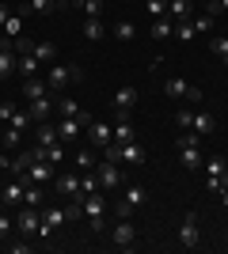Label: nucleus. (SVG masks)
Wrapping results in <instances>:
<instances>
[{
  "instance_id": "obj_1",
  "label": "nucleus",
  "mask_w": 228,
  "mask_h": 254,
  "mask_svg": "<svg viewBox=\"0 0 228 254\" xmlns=\"http://www.w3.org/2000/svg\"><path fill=\"white\" fill-rule=\"evenodd\" d=\"M80 80H84V64H54V68L46 72L50 91H65V87L80 84Z\"/></svg>"
},
{
  "instance_id": "obj_2",
  "label": "nucleus",
  "mask_w": 228,
  "mask_h": 254,
  "mask_svg": "<svg viewBox=\"0 0 228 254\" xmlns=\"http://www.w3.org/2000/svg\"><path fill=\"white\" fill-rule=\"evenodd\" d=\"M103 212H107V193H84V216L91 220V232H103Z\"/></svg>"
},
{
  "instance_id": "obj_3",
  "label": "nucleus",
  "mask_w": 228,
  "mask_h": 254,
  "mask_svg": "<svg viewBox=\"0 0 228 254\" xmlns=\"http://www.w3.org/2000/svg\"><path fill=\"white\" fill-rule=\"evenodd\" d=\"M99 190L103 193H110V190H118L122 182H126V175H122V163H110V159H103V163H99Z\"/></svg>"
},
{
  "instance_id": "obj_4",
  "label": "nucleus",
  "mask_w": 228,
  "mask_h": 254,
  "mask_svg": "<svg viewBox=\"0 0 228 254\" xmlns=\"http://www.w3.org/2000/svg\"><path fill=\"white\" fill-rule=\"evenodd\" d=\"M202 243V228H198V212H183V224H179V247L194 251Z\"/></svg>"
},
{
  "instance_id": "obj_5",
  "label": "nucleus",
  "mask_w": 228,
  "mask_h": 254,
  "mask_svg": "<svg viewBox=\"0 0 228 254\" xmlns=\"http://www.w3.org/2000/svg\"><path fill=\"white\" fill-rule=\"evenodd\" d=\"M145 201H149V193H145V186H130V190H126V197L118 201V216H126V220H130V216H133L137 209H141Z\"/></svg>"
},
{
  "instance_id": "obj_6",
  "label": "nucleus",
  "mask_w": 228,
  "mask_h": 254,
  "mask_svg": "<svg viewBox=\"0 0 228 254\" xmlns=\"http://www.w3.org/2000/svg\"><path fill=\"white\" fill-rule=\"evenodd\" d=\"M163 91L171 99H190V103H202V91H198L194 84H186V80H179V76H171L167 84H163Z\"/></svg>"
},
{
  "instance_id": "obj_7",
  "label": "nucleus",
  "mask_w": 228,
  "mask_h": 254,
  "mask_svg": "<svg viewBox=\"0 0 228 254\" xmlns=\"http://www.w3.org/2000/svg\"><path fill=\"white\" fill-rule=\"evenodd\" d=\"M110 239H114V247H118V251H133L137 232H133V224L126 220V216H118V224H114V235H110Z\"/></svg>"
},
{
  "instance_id": "obj_8",
  "label": "nucleus",
  "mask_w": 228,
  "mask_h": 254,
  "mask_svg": "<svg viewBox=\"0 0 228 254\" xmlns=\"http://www.w3.org/2000/svg\"><path fill=\"white\" fill-rule=\"evenodd\" d=\"M118 163H130V167H145V148L137 140H126L118 144Z\"/></svg>"
},
{
  "instance_id": "obj_9",
  "label": "nucleus",
  "mask_w": 228,
  "mask_h": 254,
  "mask_svg": "<svg viewBox=\"0 0 228 254\" xmlns=\"http://www.w3.org/2000/svg\"><path fill=\"white\" fill-rule=\"evenodd\" d=\"M87 137H91L95 148H107L110 140H114V129H110L107 122H95V118H91V122H87Z\"/></svg>"
},
{
  "instance_id": "obj_10",
  "label": "nucleus",
  "mask_w": 228,
  "mask_h": 254,
  "mask_svg": "<svg viewBox=\"0 0 228 254\" xmlns=\"http://www.w3.org/2000/svg\"><path fill=\"white\" fill-rule=\"evenodd\" d=\"M65 224V209H42V224H38V235H54L57 228Z\"/></svg>"
},
{
  "instance_id": "obj_11",
  "label": "nucleus",
  "mask_w": 228,
  "mask_h": 254,
  "mask_svg": "<svg viewBox=\"0 0 228 254\" xmlns=\"http://www.w3.org/2000/svg\"><path fill=\"white\" fill-rule=\"evenodd\" d=\"M133 103H137V87H118V91H114V110H118V118H130Z\"/></svg>"
},
{
  "instance_id": "obj_12",
  "label": "nucleus",
  "mask_w": 228,
  "mask_h": 254,
  "mask_svg": "<svg viewBox=\"0 0 228 254\" xmlns=\"http://www.w3.org/2000/svg\"><path fill=\"white\" fill-rule=\"evenodd\" d=\"M15 61H19V57L11 53V38H4V42H0V80H8V76L15 72Z\"/></svg>"
},
{
  "instance_id": "obj_13",
  "label": "nucleus",
  "mask_w": 228,
  "mask_h": 254,
  "mask_svg": "<svg viewBox=\"0 0 228 254\" xmlns=\"http://www.w3.org/2000/svg\"><path fill=\"white\" fill-rule=\"evenodd\" d=\"M38 224H42V209H31V205H27V212H19L15 228H19L23 235H31V232H38Z\"/></svg>"
},
{
  "instance_id": "obj_14",
  "label": "nucleus",
  "mask_w": 228,
  "mask_h": 254,
  "mask_svg": "<svg viewBox=\"0 0 228 254\" xmlns=\"http://www.w3.org/2000/svg\"><path fill=\"white\" fill-rule=\"evenodd\" d=\"M19 179L23 182H50V179H54V163H31Z\"/></svg>"
},
{
  "instance_id": "obj_15",
  "label": "nucleus",
  "mask_w": 228,
  "mask_h": 254,
  "mask_svg": "<svg viewBox=\"0 0 228 254\" xmlns=\"http://www.w3.org/2000/svg\"><path fill=\"white\" fill-rule=\"evenodd\" d=\"M167 15H171L175 23L194 19V0H167Z\"/></svg>"
},
{
  "instance_id": "obj_16",
  "label": "nucleus",
  "mask_w": 228,
  "mask_h": 254,
  "mask_svg": "<svg viewBox=\"0 0 228 254\" xmlns=\"http://www.w3.org/2000/svg\"><path fill=\"white\" fill-rule=\"evenodd\" d=\"M54 193H61V197L80 193V175H57L54 179Z\"/></svg>"
},
{
  "instance_id": "obj_17",
  "label": "nucleus",
  "mask_w": 228,
  "mask_h": 254,
  "mask_svg": "<svg viewBox=\"0 0 228 254\" xmlns=\"http://www.w3.org/2000/svg\"><path fill=\"white\" fill-rule=\"evenodd\" d=\"M198 148H202V144H186V148H179V159H183V167H186V171H198L202 163H206Z\"/></svg>"
},
{
  "instance_id": "obj_18",
  "label": "nucleus",
  "mask_w": 228,
  "mask_h": 254,
  "mask_svg": "<svg viewBox=\"0 0 228 254\" xmlns=\"http://www.w3.org/2000/svg\"><path fill=\"white\" fill-rule=\"evenodd\" d=\"M27 114H31L34 118V122H46V118H50V114H54V103H50V99H31V106H27Z\"/></svg>"
},
{
  "instance_id": "obj_19",
  "label": "nucleus",
  "mask_w": 228,
  "mask_h": 254,
  "mask_svg": "<svg viewBox=\"0 0 228 254\" xmlns=\"http://www.w3.org/2000/svg\"><path fill=\"white\" fill-rule=\"evenodd\" d=\"M23 190H27V182H8V186H4V193H0V201L4 205H23Z\"/></svg>"
},
{
  "instance_id": "obj_20",
  "label": "nucleus",
  "mask_w": 228,
  "mask_h": 254,
  "mask_svg": "<svg viewBox=\"0 0 228 254\" xmlns=\"http://www.w3.org/2000/svg\"><path fill=\"white\" fill-rule=\"evenodd\" d=\"M198 133V137H209V133H213V129H217V122H213V114H209V110H198L194 114V126H190Z\"/></svg>"
},
{
  "instance_id": "obj_21",
  "label": "nucleus",
  "mask_w": 228,
  "mask_h": 254,
  "mask_svg": "<svg viewBox=\"0 0 228 254\" xmlns=\"http://www.w3.org/2000/svg\"><path fill=\"white\" fill-rule=\"evenodd\" d=\"M46 91H50V84H46V80H38V76L23 80V95H27V103H31V99H42Z\"/></svg>"
},
{
  "instance_id": "obj_22",
  "label": "nucleus",
  "mask_w": 228,
  "mask_h": 254,
  "mask_svg": "<svg viewBox=\"0 0 228 254\" xmlns=\"http://www.w3.org/2000/svg\"><path fill=\"white\" fill-rule=\"evenodd\" d=\"M15 72H19L23 80H31V76L38 72V57H34V53H19V61H15Z\"/></svg>"
},
{
  "instance_id": "obj_23",
  "label": "nucleus",
  "mask_w": 228,
  "mask_h": 254,
  "mask_svg": "<svg viewBox=\"0 0 228 254\" xmlns=\"http://www.w3.org/2000/svg\"><path fill=\"white\" fill-rule=\"evenodd\" d=\"M126 140H137V129H133L130 118H118V126H114V144H126Z\"/></svg>"
},
{
  "instance_id": "obj_24",
  "label": "nucleus",
  "mask_w": 228,
  "mask_h": 254,
  "mask_svg": "<svg viewBox=\"0 0 228 254\" xmlns=\"http://www.w3.org/2000/svg\"><path fill=\"white\" fill-rule=\"evenodd\" d=\"M152 38H167V34H175V19L171 15H156V23H152Z\"/></svg>"
},
{
  "instance_id": "obj_25",
  "label": "nucleus",
  "mask_w": 228,
  "mask_h": 254,
  "mask_svg": "<svg viewBox=\"0 0 228 254\" xmlns=\"http://www.w3.org/2000/svg\"><path fill=\"white\" fill-rule=\"evenodd\" d=\"M38 144H46V148H54V144H61V137H57V126L42 122V126H38Z\"/></svg>"
},
{
  "instance_id": "obj_26",
  "label": "nucleus",
  "mask_w": 228,
  "mask_h": 254,
  "mask_svg": "<svg viewBox=\"0 0 228 254\" xmlns=\"http://www.w3.org/2000/svg\"><path fill=\"white\" fill-rule=\"evenodd\" d=\"M57 114H61V118H80L84 110L76 106V99H73V95H61V99H57Z\"/></svg>"
},
{
  "instance_id": "obj_27",
  "label": "nucleus",
  "mask_w": 228,
  "mask_h": 254,
  "mask_svg": "<svg viewBox=\"0 0 228 254\" xmlns=\"http://www.w3.org/2000/svg\"><path fill=\"white\" fill-rule=\"evenodd\" d=\"M23 205L42 209V190H38V182H27V190H23Z\"/></svg>"
},
{
  "instance_id": "obj_28",
  "label": "nucleus",
  "mask_w": 228,
  "mask_h": 254,
  "mask_svg": "<svg viewBox=\"0 0 228 254\" xmlns=\"http://www.w3.org/2000/svg\"><path fill=\"white\" fill-rule=\"evenodd\" d=\"M114 38H118V42H133V38H137V27H133L130 19L114 23Z\"/></svg>"
},
{
  "instance_id": "obj_29",
  "label": "nucleus",
  "mask_w": 228,
  "mask_h": 254,
  "mask_svg": "<svg viewBox=\"0 0 228 254\" xmlns=\"http://www.w3.org/2000/svg\"><path fill=\"white\" fill-rule=\"evenodd\" d=\"M19 27H23V15H19V11H11V15H8V23H4V27H0V31H4V38H19Z\"/></svg>"
},
{
  "instance_id": "obj_30",
  "label": "nucleus",
  "mask_w": 228,
  "mask_h": 254,
  "mask_svg": "<svg viewBox=\"0 0 228 254\" xmlns=\"http://www.w3.org/2000/svg\"><path fill=\"white\" fill-rule=\"evenodd\" d=\"M103 34H107V27H103V19H87V23H84V38H87V42H99Z\"/></svg>"
},
{
  "instance_id": "obj_31",
  "label": "nucleus",
  "mask_w": 228,
  "mask_h": 254,
  "mask_svg": "<svg viewBox=\"0 0 228 254\" xmlns=\"http://www.w3.org/2000/svg\"><path fill=\"white\" fill-rule=\"evenodd\" d=\"M209 50H213L221 61L228 64V34H213V38H209Z\"/></svg>"
},
{
  "instance_id": "obj_32",
  "label": "nucleus",
  "mask_w": 228,
  "mask_h": 254,
  "mask_svg": "<svg viewBox=\"0 0 228 254\" xmlns=\"http://www.w3.org/2000/svg\"><path fill=\"white\" fill-rule=\"evenodd\" d=\"M34 57H38V61H54L57 57V50H54V42H34Z\"/></svg>"
},
{
  "instance_id": "obj_33",
  "label": "nucleus",
  "mask_w": 228,
  "mask_h": 254,
  "mask_svg": "<svg viewBox=\"0 0 228 254\" xmlns=\"http://www.w3.org/2000/svg\"><path fill=\"white\" fill-rule=\"evenodd\" d=\"M194 23L190 19H183V23H175V38H179V42H190V38H194Z\"/></svg>"
},
{
  "instance_id": "obj_34",
  "label": "nucleus",
  "mask_w": 228,
  "mask_h": 254,
  "mask_svg": "<svg viewBox=\"0 0 228 254\" xmlns=\"http://www.w3.org/2000/svg\"><path fill=\"white\" fill-rule=\"evenodd\" d=\"M27 8H31V11H38V15H50L54 8H61V0H31Z\"/></svg>"
},
{
  "instance_id": "obj_35",
  "label": "nucleus",
  "mask_w": 228,
  "mask_h": 254,
  "mask_svg": "<svg viewBox=\"0 0 228 254\" xmlns=\"http://www.w3.org/2000/svg\"><path fill=\"white\" fill-rule=\"evenodd\" d=\"M80 8H84L87 19H99L103 15V0H80Z\"/></svg>"
},
{
  "instance_id": "obj_36",
  "label": "nucleus",
  "mask_w": 228,
  "mask_h": 254,
  "mask_svg": "<svg viewBox=\"0 0 228 254\" xmlns=\"http://www.w3.org/2000/svg\"><path fill=\"white\" fill-rule=\"evenodd\" d=\"M31 122H34V118L27 114V110H15V114H11V122H8V126H11V129H19V133H23V129L31 126Z\"/></svg>"
},
{
  "instance_id": "obj_37",
  "label": "nucleus",
  "mask_w": 228,
  "mask_h": 254,
  "mask_svg": "<svg viewBox=\"0 0 228 254\" xmlns=\"http://www.w3.org/2000/svg\"><path fill=\"white\" fill-rule=\"evenodd\" d=\"M95 190H99V175L84 171V179H80V193H95Z\"/></svg>"
},
{
  "instance_id": "obj_38",
  "label": "nucleus",
  "mask_w": 228,
  "mask_h": 254,
  "mask_svg": "<svg viewBox=\"0 0 228 254\" xmlns=\"http://www.w3.org/2000/svg\"><path fill=\"white\" fill-rule=\"evenodd\" d=\"M175 126L190 129V126H194V110H175Z\"/></svg>"
},
{
  "instance_id": "obj_39",
  "label": "nucleus",
  "mask_w": 228,
  "mask_h": 254,
  "mask_svg": "<svg viewBox=\"0 0 228 254\" xmlns=\"http://www.w3.org/2000/svg\"><path fill=\"white\" fill-rule=\"evenodd\" d=\"M19 140H23V133L8 126V133H4V148H11V152H15V148H19Z\"/></svg>"
},
{
  "instance_id": "obj_40",
  "label": "nucleus",
  "mask_w": 228,
  "mask_h": 254,
  "mask_svg": "<svg viewBox=\"0 0 228 254\" xmlns=\"http://www.w3.org/2000/svg\"><path fill=\"white\" fill-rule=\"evenodd\" d=\"M194 31H213V15H206V11H202V15H194Z\"/></svg>"
},
{
  "instance_id": "obj_41",
  "label": "nucleus",
  "mask_w": 228,
  "mask_h": 254,
  "mask_svg": "<svg viewBox=\"0 0 228 254\" xmlns=\"http://www.w3.org/2000/svg\"><path fill=\"white\" fill-rule=\"evenodd\" d=\"M76 167H80V171H91V167H95V156H91V152H80V156H76Z\"/></svg>"
},
{
  "instance_id": "obj_42",
  "label": "nucleus",
  "mask_w": 228,
  "mask_h": 254,
  "mask_svg": "<svg viewBox=\"0 0 228 254\" xmlns=\"http://www.w3.org/2000/svg\"><path fill=\"white\" fill-rule=\"evenodd\" d=\"M225 167H228L225 159H209V163H206V171L213 175V179H217V175H225Z\"/></svg>"
},
{
  "instance_id": "obj_43",
  "label": "nucleus",
  "mask_w": 228,
  "mask_h": 254,
  "mask_svg": "<svg viewBox=\"0 0 228 254\" xmlns=\"http://www.w3.org/2000/svg\"><path fill=\"white\" fill-rule=\"evenodd\" d=\"M149 11L152 15H167V0H149Z\"/></svg>"
},
{
  "instance_id": "obj_44",
  "label": "nucleus",
  "mask_w": 228,
  "mask_h": 254,
  "mask_svg": "<svg viewBox=\"0 0 228 254\" xmlns=\"http://www.w3.org/2000/svg\"><path fill=\"white\" fill-rule=\"evenodd\" d=\"M11 114H15V106H11V103H0V122H11Z\"/></svg>"
},
{
  "instance_id": "obj_45",
  "label": "nucleus",
  "mask_w": 228,
  "mask_h": 254,
  "mask_svg": "<svg viewBox=\"0 0 228 254\" xmlns=\"http://www.w3.org/2000/svg\"><path fill=\"white\" fill-rule=\"evenodd\" d=\"M8 15H11V4H8V0H0V27L8 23Z\"/></svg>"
},
{
  "instance_id": "obj_46",
  "label": "nucleus",
  "mask_w": 228,
  "mask_h": 254,
  "mask_svg": "<svg viewBox=\"0 0 228 254\" xmlns=\"http://www.w3.org/2000/svg\"><path fill=\"white\" fill-rule=\"evenodd\" d=\"M11 232V220H8V216H4V212H0V239H4V235H8Z\"/></svg>"
},
{
  "instance_id": "obj_47",
  "label": "nucleus",
  "mask_w": 228,
  "mask_h": 254,
  "mask_svg": "<svg viewBox=\"0 0 228 254\" xmlns=\"http://www.w3.org/2000/svg\"><path fill=\"white\" fill-rule=\"evenodd\" d=\"M217 182H221V190H228V167H225V175H217Z\"/></svg>"
},
{
  "instance_id": "obj_48",
  "label": "nucleus",
  "mask_w": 228,
  "mask_h": 254,
  "mask_svg": "<svg viewBox=\"0 0 228 254\" xmlns=\"http://www.w3.org/2000/svg\"><path fill=\"white\" fill-rule=\"evenodd\" d=\"M217 4H221V11H228V0H217Z\"/></svg>"
},
{
  "instance_id": "obj_49",
  "label": "nucleus",
  "mask_w": 228,
  "mask_h": 254,
  "mask_svg": "<svg viewBox=\"0 0 228 254\" xmlns=\"http://www.w3.org/2000/svg\"><path fill=\"white\" fill-rule=\"evenodd\" d=\"M221 197H225V209H228V190H221Z\"/></svg>"
},
{
  "instance_id": "obj_50",
  "label": "nucleus",
  "mask_w": 228,
  "mask_h": 254,
  "mask_svg": "<svg viewBox=\"0 0 228 254\" xmlns=\"http://www.w3.org/2000/svg\"><path fill=\"white\" fill-rule=\"evenodd\" d=\"M61 4H80V0H61Z\"/></svg>"
},
{
  "instance_id": "obj_51",
  "label": "nucleus",
  "mask_w": 228,
  "mask_h": 254,
  "mask_svg": "<svg viewBox=\"0 0 228 254\" xmlns=\"http://www.w3.org/2000/svg\"><path fill=\"white\" fill-rule=\"evenodd\" d=\"M0 212H4V201H0Z\"/></svg>"
},
{
  "instance_id": "obj_52",
  "label": "nucleus",
  "mask_w": 228,
  "mask_h": 254,
  "mask_svg": "<svg viewBox=\"0 0 228 254\" xmlns=\"http://www.w3.org/2000/svg\"><path fill=\"white\" fill-rule=\"evenodd\" d=\"M225 163H228V156H225Z\"/></svg>"
}]
</instances>
